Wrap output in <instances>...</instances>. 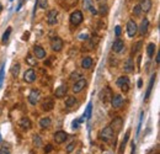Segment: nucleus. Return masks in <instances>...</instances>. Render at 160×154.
Here are the masks:
<instances>
[{"mask_svg":"<svg viewBox=\"0 0 160 154\" xmlns=\"http://www.w3.org/2000/svg\"><path fill=\"white\" fill-rule=\"evenodd\" d=\"M82 20H84V16H82V13L80 10H75L70 14V23H72L73 26L80 25L82 22Z\"/></svg>","mask_w":160,"mask_h":154,"instance_id":"1","label":"nucleus"},{"mask_svg":"<svg viewBox=\"0 0 160 154\" xmlns=\"http://www.w3.org/2000/svg\"><path fill=\"white\" fill-rule=\"evenodd\" d=\"M113 137H115V132L112 131L110 126L102 128L101 132H100V138L104 142H110L111 139H113Z\"/></svg>","mask_w":160,"mask_h":154,"instance_id":"2","label":"nucleus"},{"mask_svg":"<svg viewBox=\"0 0 160 154\" xmlns=\"http://www.w3.org/2000/svg\"><path fill=\"white\" fill-rule=\"evenodd\" d=\"M63 46H64V42L61 37H54L52 38L51 41V48L54 51V52H61L63 49Z\"/></svg>","mask_w":160,"mask_h":154,"instance_id":"3","label":"nucleus"},{"mask_svg":"<svg viewBox=\"0 0 160 154\" xmlns=\"http://www.w3.org/2000/svg\"><path fill=\"white\" fill-rule=\"evenodd\" d=\"M110 127H111V129L115 133H118L122 129V127H123V120L121 117H115L113 120H112Z\"/></svg>","mask_w":160,"mask_h":154,"instance_id":"4","label":"nucleus"},{"mask_svg":"<svg viewBox=\"0 0 160 154\" xmlns=\"http://www.w3.org/2000/svg\"><path fill=\"white\" fill-rule=\"evenodd\" d=\"M116 84H117L118 88H121L122 91H124V93H127L129 90V79H128V76H121V78H118Z\"/></svg>","mask_w":160,"mask_h":154,"instance_id":"5","label":"nucleus"},{"mask_svg":"<svg viewBox=\"0 0 160 154\" xmlns=\"http://www.w3.org/2000/svg\"><path fill=\"white\" fill-rule=\"evenodd\" d=\"M137 31H138V26H137V23H135V21L134 20H128V22H127V33H128V36L134 37Z\"/></svg>","mask_w":160,"mask_h":154,"instance_id":"6","label":"nucleus"},{"mask_svg":"<svg viewBox=\"0 0 160 154\" xmlns=\"http://www.w3.org/2000/svg\"><path fill=\"white\" fill-rule=\"evenodd\" d=\"M41 99V91L37 90V89H32L31 91H30V95H28V101L30 104L32 105H36Z\"/></svg>","mask_w":160,"mask_h":154,"instance_id":"7","label":"nucleus"},{"mask_svg":"<svg viewBox=\"0 0 160 154\" xmlns=\"http://www.w3.org/2000/svg\"><path fill=\"white\" fill-rule=\"evenodd\" d=\"M123 104H124V100H123L122 95H118V94H117V95L112 96L111 105H112V107H113V109H121L123 106Z\"/></svg>","mask_w":160,"mask_h":154,"instance_id":"8","label":"nucleus"},{"mask_svg":"<svg viewBox=\"0 0 160 154\" xmlns=\"http://www.w3.org/2000/svg\"><path fill=\"white\" fill-rule=\"evenodd\" d=\"M67 138H68V133L64 132V131H58L54 133V142L57 144L64 143V142L67 141Z\"/></svg>","mask_w":160,"mask_h":154,"instance_id":"9","label":"nucleus"},{"mask_svg":"<svg viewBox=\"0 0 160 154\" xmlns=\"http://www.w3.org/2000/svg\"><path fill=\"white\" fill-rule=\"evenodd\" d=\"M67 93H68V85L67 84H62L59 88L56 89V91H54V96L58 97V99H62L67 95Z\"/></svg>","mask_w":160,"mask_h":154,"instance_id":"10","label":"nucleus"},{"mask_svg":"<svg viewBox=\"0 0 160 154\" xmlns=\"http://www.w3.org/2000/svg\"><path fill=\"white\" fill-rule=\"evenodd\" d=\"M33 56H35V58H36V59H43L47 56V53H46L43 47L35 46L33 47Z\"/></svg>","mask_w":160,"mask_h":154,"instance_id":"11","label":"nucleus"},{"mask_svg":"<svg viewBox=\"0 0 160 154\" xmlns=\"http://www.w3.org/2000/svg\"><path fill=\"white\" fill-rule=\"evenodd\" d=\"M58 20V11L57 10H51L48 14H47V22L48 25H56Z\"/></svg>","mask_w":160,"mask_h":154,"instance_id":"12","label":"nucleus"},{"mask_svg":"<svg viewBox=\"0 0 160 154\" xmlns=\"http://www.w3.org/2000/svg\"><path fill=\"white\" fill-rule=\"evenodd\" d=\"M23 80L26 83H33L36 80V72L31 68V69H27L25 74H23Z\"/></svg>","mask_w":160,"mask_h":154,"instance_id":"13","label":"nucleus"},{"mask_svg":"<svg viewBox=\"0 0 160 154\" xmlns=\"http://www.w3.org/2000/svg\"><path fill=\"white\" fill-rule=\"evenodd\" d=\"M86 84H87V81H86L85 79H80V80H78V81H76L75 84H74V86H73V93H74V94L80 93L82 89L86 86Z\"/></svg>","mask_w":160,"mask_h":154,"instance_id":"14","label":"nucleus"},{"mask_svg":"<svg viewBox=\"0 0 160 154\" xmlns=\"http://www.w3.org/2000/svg\"><path fill=\"white\" fill-rule=\"evenodd\" d=\"M82 6L85 10H90L94 15L97 14V10H95L94 8V0H82Z\"/></svg>","mask_w":160,"mask_h":154,"instance_id":"15","label":"nucleus"},{"mask_svg":"<svg viewBox=\"0 0 160 154\" xmlns=\"http://www.w3.org/2000/svg\"><path fill=\"white\" fill-rule=\"evenodd\" d=\"M123 48H124V42H123L122 40H120V38H117L115 42H113V45H112V51L116 52V53L121 52Z\"/></svg>","mask_w":160,"mask_h":154,"instance_id":"16","label":"nucleus"},{"mask_svg":"<svg viewBox=\"0 0 160 154\" xmlns=\"http://www.w3.org/2000/svg\"><path fill=\"white\" fill-rule=\"evenodd\" d=\"M19 126H20L22 129H26V131L32 127L31 121H30V118H28V117H22L21 120L19 121Z\"/></svg>","mask_w":160,"mask_h":154,"instance_id":"17","label":"nucleus"},{"mask_svg":"<svg viewBox=\"0 0 160 154\" xmlns=\"http://www.w3.org/2000/svg\"><path fill=\"white\" fill-rule=\"evenodd\" d=\"M148 26H149V21H148V19H145V17H144V19L142 20L140 26H139V33L142 35V36H144V35L147 33Z\"/></svg>","mask_w":160,"mask_h":154,"instance_id":"18","label":"nucleus"},{"mask_svg":"<svg viewBox=\"0 0 160 154\" xmlns=\"http://www.w3.org/2000/svg\"><path fill=\"white\" fill-rule=\"evenodd\" d=\"M139 6L142 9V11L148 13L152 9V0H142V3L139 4Z\"/></svg>","mask_w":160,"mask_h":154,"instance_id":"19","label":"nucleus"},{"mask_svg":"<svg viewBox=\"0 0 160 154\" xmlns=\"http://www.w3.org/2000/svg\"><path fill=\"white\" fill-rule=\"evenodd\" d=\"M92 58L90 57H85V58H82V61H81V67L84 68V69H90L92 67Z\"/></svg>","mask_w":160,"mask_h":154,"instance_id":"20","label":"nucleus"},{"mask_svg":"<svg viewBox=\"0 0 160 154\" xmlns=\"http://www.w3.org/2000/svg\"><path fill=\"white\" fill-rule=\"evenodd\" d=\"M154 81H155V74H154L152 78H150V81H149V85H148V89H147V93H145V101L149 99L150 94H152V90H153V86H154Z\"/></svg>","mask_w":160,"mask_h":154,"instance_id":"21","label":"nucleus"},{"mask_svg":"<svg viewBox=\"0 0 160 154\" xmlns=\"http://www.w3.org/2000/svg\"><path fill=\"white\" fill-rule=\"evenodd\" d=\"M51 125H52V121H51L49 117H43V118H41V121H39V126H41V128H43V129L49 128Z\"/></svg>","mask_w":160,"mask_h":154,"instance_id":"22","label":"nucleus"},{"mask_svg":"<svg viewBox=\"0 0 160 154\" xmlns=\"http://www.w3.org/2000/svg\"><path fill=\"white\" fill-rule=\"evenodd\" d=\"M78 105V100L75 99V96H69L67 100H66V106L68 109H72V107H75Z\"/></svg>","mask_w":160,"mask_h":154,"instance_id":"23","label":"nucleus"},{"mask_svg":"<svg viewBox=\"0 0 160 154\" xmlns=\"http://www.w3.org/2000/svg\"><path fill=\"white\" fill-rule=\"evenodd\" d=\"M25 61H26V63L28 64V66H31V67L37 66V59L35 58V56H33V54H31V53H28V54L26 56Z\"/></svg>","mask_w":160,"mask_h":154,"instance_id":"24","label":"nucleus"},{"mask_svg":"<svg viewBox=\"0 0 160 154\" xmlns=\"http://www.w3.org/2000/svg\"><path fill=\"white\" fill-rule=\"evenodd\" d=\"M133 69H134V63L132 61V58H129V59H127V62L124 63V72L131 73V72H133Z\"/></svg>","mask_w":160,"mask_h":154,"instance_id":"25","label":"nucleus"},{"mask_svg":"<svg viewBox=\"0 0 160 154\" xmlns=\"http://www.w3.org/2000/svg\"><path fill=\"white\" fill-rule=\"evenodd\" d=\"M53 100L52 99H46L44 101L42 102V109L43 110H46V111H49V110H52L53 109Z\"/></svg>","mask_w":160,"mask_h":154,"instance_id":"26","label":"nucleus"},{"mask_svg":"<svg viewBox=\"0 0 160 154\" xmlns=\"http://www.w3.org/2000/svg\"><path fill=\"white\" fill-rule=\"evenodd\" d=\"M155 49H156V46L154 43H149L147 47V53H148V57L149 58H153L154 57V53H155Z\"/></svg>","mask_w":160,"mask_h":154,"instance_id":"27","label":"nucleus"},{"mask_svg":"<svg viewBox=\"0 0 160 154\" xmlns=\"http://www.w3.org/2000/svg\"><path fill=\"white\" fill-rule=\"evenodd\" d=\"M10 33H11V27H9L6 31L4 32V35H3V38H1V42H3V45H5L9 41V37H10Z\"/></svg>","mask_w":160,"mask_h":154,"instance_id":"28","label":"nucleus"},{"mask_svg":"<svg viewBox=\"0 0 160 154\" xmlns=\"http://www.w3.org/2000/svg\"><path fill=\"white\" fill-rule=\"evenodd\" d=\"M128 138H129V131H127L126 136H124V138H123V141H122V144H121V149H120V153H121V154L123 153L124 148H126V144H127V141H128Z\"/></svg>","mask_w":160,"mask_h":154,"instance_id":"29","label":"nucleus"},{"mask_svg":"<svg viewBox=\"0 0 160 154\" xmlns=\"http://www.w3.org/2000/svg\"><path fill=\"white\" fill-rule=\"evenodd\" d=\"M20 73V64L19 63H16L13 66V68H11V74H13L14 76H17Z\"/></svg>","mask_w":160,"mask_h":154,"instance_id":"30","label":"nucleus"},{"mask_svg":"<svg viewBox=\"0 0 160 154\" xmlns=\"http://www.w3.org/2000/svg\"><path fill=\"white\" fill-rule=\"evenodd\" d=\"M32 141H33V144H35V146H37V147L42 146V139H41V137H39L38 134H35L33 138H32Z\"/></svg>","mask_w":160,"mask_h":154,"instance_id":"31","label":"nucleus"},{"mask_svg":"<svg viewBox=\"0 0 160 154\" xmlns=\"http://www.w3.org/2000/svg\"><path fill=\"white\" fill-rule=\"evenodd\" d=\"M91 111H92V105H91V102H89L87 107H86V110H85V114H84V118H90Z\"/></svg>","mask_w":160,"mask_h":154,"instance_id":"32","label":"nucleus"},{"mask_svg":"<svg viewBox=\"0 0 160 154\" xmlns=\"http://www.w3.org/2000/svg\"><path fill=\"white\" fill-rule=\"evenodd\" d=\"M142 13H143V11H142V9H140L139 5H135V6L133 8V15H134V16H140Z\"/></svg>","mask_w":160,"mask_h":154,"instance_id":"33","label":"nucleus"},{"mask_svg":"<svg viewBox=\"0 0 160 154\" xmlns=\"http://www.w3.org/2000/svg\"><path fill=\"white\" fill-rule=\"evenodd\" d=\"M100 15H105L107 13V6H106V4H101L100 5V11H97Z\"/></svg>","mask_w":160,"mask_h":154,"instance_id":"34","label":"nucleus"},{"mask_svg":"<svg viewBox=\"0 0 160 154\" xmlns=\"http://www.w3.org/2000/svg\"><path fill=\"white\" fill-rule=\"evenodd\" d=\"M4 75H5V69L4 67H1V69H0V88H1L3 83H4Z\"/></svg>","mask_w":160,"mask_h":154,"instance_id":"35","label":"nucleus"},{"mask_svg":"<svg viewBox=\"0 0 160 154\" xmlns=\"http://www.w3.org/2000/svg\"><path fill=\"white\" fill-rule=\"evenodd\" d=\"M75 146H76V144H75V142H72V143H70V144L67 147V153H68V154H70V153H72V152L74 150Z\"/></svg>","mask_w":160,"mask_h":154,"instance_id":"36","label":"nucleus"},{"mask_svg":"<svg viewBox=\"0 0 160 154\" xmlns=\"http://www.w3.org/2000/svg\"><path fill=\"white\" fill-rule=\"evenodd\" d=\"M142 45H143V42H142V41H139V42L135 43V47H133V52H134V53H137L138 51H140Z\"/></svg>","mask_w":160,"mask_h":154,"instance_id":"37","label":"nucleus"},{"mask_svg":"<svg viewBox=\"0 0 160 154\" xmlns=\"http://www.w3.org/2000/svg\"><path fill=\"white\" fill-rule=\"evenodd\" d=\"M37 4L39 5L41 8L46 9V6H47V0H37Z\"/></svg>","mask_w":160,"mask_h":154,"instance_id":"38","label":"nucleus"},{"mask_svg":"<svg viewBox=\"0 0 160 154\" xmlns=\"http://www.w3.org/2000/svg\"><path fill=\"white\" fill-rule=\"evenodd\" d=\"M0 154H10L9 148H6V147H1V148H0Z\"/></svg>","mask_w":160,"mask_h":154,"instance_id":"39","label":"nucleus"},{"mask_svg":"<svg viewBox=\"0 0 160 154\" xmlns=\"http://www.w3.org/2000/svg\"><path fill=\"white\" fill-rule=\"evenodd\" d=\"M115 32H116V36H121V26H116L115 28Z\"/></svg>","mask_w":160,"mask_h":154,"instance_id":"40","label":"nucleus"},{"mask_svg":"<svg viewBox=\"0 0 160 154\" xmlns=\"http://www.w3.org/2000/svg\"><path fill=\"white\" fill-rule=\"evenodd\" d=\"M52 150V144H47V147L44 148V152L46 153H49Z\"/></svg>","mask_w":160,"mask_h":154,"instance_id":"41","label":"nucleus"},{"mask_svg":"<svg viewBox=\"0 0 160 154\" xmlns=\"http://www.w3.org/2000/svg\"><path fill=\"white\" fill-rule=\"evenodd\" d=\"M28 37H30V32H25V33H23V37H22V40H23V41H27V40H28Z\"/></svg>","mask_w":160,"mask_h":154,"instance_id":"42","label":"nucleus"},{"mask_svg":"<svg viewBox=\"0 0 160 154\" xmlns=\"http://www.w3.org/2000/svg\"><path fill=\"white\" fill-rule=\"evenodd\" d=\"M155 62H156V64H159V63H160V52H158L156 58H155Z\"/></svg>","mask_w":160,"mask_h":154,"instance_id":"43","label":"nucleus"},{"mask_svg":"<svg viewBox=\"0 0 160 154\" xmlns=\"http://www.w3.org/2000/svg\"><path fill=\"white\" fill-rule=\"evenodd\" d=\"M23 3H25V0H21V1H20V4H19V8H17L16 10H20V9H21V6H22V4H23Z\"/></svg>","mask_w":160,"mask_h":154,"instance_id":"44","label":"nucleus"},{"mask_svg":"<svg viewBox=\"0 0 160 154\" xmlns=\"http://www.w3.org/2000/svg\"><path fill=\"white\" fill-rule=\"evenodd\" d=\"M138 86H139V88H142V79H139V80H138Z\"/></svg>","mask_w":160,"mask_h":154,"instance_id":"45","label":"nucleus"},{"mask_svg":"<svg viewBox=\"0 0 160 154\" xmlns=\"http://www.w3.org/2000/svg\"><path fill=\"white\" fill-rule=\"evenodd\" d=\"M1 10H3V5H1V3H0V13H1Z\"/></svg>","mask_w":160,"mask_h":154,"instance_id":"46","label":"nucleus"},{"mask_svg":"<svg viewBox=\"0 0 160 154\" xmlns=\"http://www.w3.org/2000/svg\"><path fill=\"white\" fill-rule=\"evenodd\" d=\"M0 141H1V137H0Z\"/></svg>","mask_w":160,"mask_h":154,"instance_id":"47","label":"nucleus"},{"mask_svg":"<svg viewBox=\"0 0 160 154\" xmlns=\"http://www.w3.org/2000/svg\"><path fill=\"white\" fill-rule=\"evenodd\" d=\"M10 1H13V0H10Z\"/></svg>","mask_w":160,"mask_h":154,"instance_id":"48","label":"nucleus"}]
</instances>
